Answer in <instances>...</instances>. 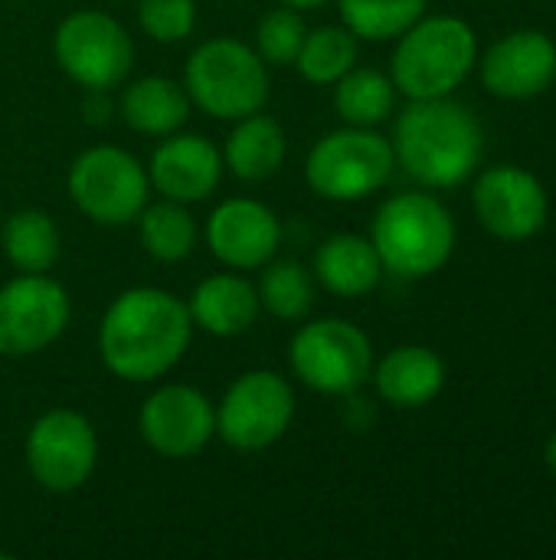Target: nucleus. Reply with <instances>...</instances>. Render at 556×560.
<instances>
[{"instance_id": "9", "label": "nucleus", "mask_w": 556, "mask_h": 560, "mask_svg": "<svg viewBox=\"0 0 556 560\" xmlns=\"http://www.w3.org/2000/svg\"><path fill=\"white\" fill-rule=\"evenodd\" d=\"M52 56L75 85L108 92L128 79L134 43L115 16L102 10H75L52 33Z\"/></svg>"}, {"instance_id": "7", "label": "nucleus", "mask_w": 556, "mask_h": 560, "mask_svg": "<svg viewBox=\"0 0 556 560\" xmlns=\"http://www.w3.org/2000/svg\"><path fill=\"white\" fill-rule=\"evenodd\" d=\"M288 364L305 387L328 397H347L370 381L374 345L344 318H318L295 331Z\"/></svg>"}, {"instance_id": "6", "label": "nucleus", "mask_w": 556, "mask_h": 560, "mask_svg": "<svg viewBox=\"0 0 556 560\" xmlns=\"http://www.w3.org/2000/svg\"><path fill=\"white\" fill-rule=\"evenodd\" d=\"M397 167L393 144L374 128L347 125L324 135L305 161L308 187L334 203H351L377 194Z\"/></svg>"}, {"instance_id": "14", "label": "nucleus", "mask_w": 556, "mask_h": 560, "mask_svg": "<svg viewBox=\"0 0 556 560\" xmlns=\"http://www.w3.org/2000/svg\"><path fill=\"white\" fill-rule=\"evenodd\" d=\"M475 213L482 226L508 243L531 240L544 230L547 223V190L544 184L514 164H498L488 167L478 184H475Z\"/></svg>"}, {"instance_id": "12", "label": "nucleus", "mask_w": 556, "mask_h": 560, "mask_svg": "<svg viewBox=\"0 0 556 560\" xmlns=\"http://www.w3.org/2000/svg\"><path fill=\"white\" fill-rule=\"evenodd\" d=\"M72 305L69 292L46 272H23L0 285V354L29 358L62 338Z\"/></svg>"}, {"instance_id": "30", "label": "nucleus", "mask_w": 556, "mask_h": 560, "mask_svg": "<svg viewBox=\"0 0 556 560\" xmlns=\"http://www.w3.org/2000/svg\"><path fill=\"white\" fill-rule=\"evenodd\" d=\"M138 23L154 43L174 46L193 33L197 3L193 0H138Z\"/></svg>"}, {"instance_id": "2", "label": "nucleus", "mask_w": 556, "mask_h": 560, "mask_svg": "<svg viewBox=\"0 0 556 560\" xmlns=\"http://www.w3.org/2000/svg\"><path fill=\"white\" fill-rule=\"evenodd\" d=\"M393 154L400 167L426 187H456L469 180L482 161L485 135L478 118L442 98H416L393 128Z\"/></svg>"}, {"instance_id": "25", "label": "nucleus", "mask_w": 556, "mask_h": 560, "mask_svg": "<svg viewBox=\"0 0 556 560\" xmlns=\"http://www.w3.org/2000/svg\"><path fill=\"white\" fill-rule=\"evenodd\" d=\"M397 102V85L377 69H351L334 82V108L347 125L374 128L387 121Z\"/></svg>"}, {"instance_id": "18", "label": "nucleus", "mask_w": 556, "mask_h": 560, "mask_svg": "<svg viewBox=\"0 0 556 560\" xmlns=\"http://www.w3.org/2000/svg\"><path fill=\"white\" fill-rule=\"evenodd\" d=\"M187 312L193 318V328L213 338H236L256 325L262 305H259V292L252 282H246L236 272H220V276L203 279L193 289Z\"/></svg>"}, {"instance_id": "20", "label": "nucleus", "mask_w": 556, "mask_h": 560, "mask_svg": "<svg viewBox=\"0 0 556 560\" xmlns=\"http://www.w3.org/2000/svg\"><path fill=\"white\" fill-rule=\"evenodd\" d=\"M311 276L341 299L367 295L380 285L383 262L367 236L357 233H334L315 253Z\"/></svg>"}, {"instance_id": "5", "label": "nucleus", "mask_w": 556, "mask_h": 560, "mask_svg": "<svg viewBox=\"0 0 556 560\" xmlns=\"http://www.w3.org/2000/svg\"><path fill=\"white\" fill-rule=\"evenodd\" d=\"M184 89L190 102L206 115L239 121L265 108L269 66L252 46L233 36H213L190 52L184 69Z\"/></svg>"}, {"instance_id": "26", "label": "nucleus", "mask_w": 556, "mask_h": 560, "mask_svg": "<svg viewBox=\"0 0 556 560\" xmlns=\"http://www.w3.org/2000/svg\"><path fill=\"white\" fill-rule=\"evenodd\" d=\"M295 66L308 82L334 85L344 72H351L357 66V36L347 26L308 30Z\"/></svg>"}, {"instance_id": "4", "label": "nucleus", "mask_w": 556, "mask_h": 560, "mask_svg": "<svg viewBox=\"0 0 556 560\" xmlns=\"http://www.w3.org/2000/svg\"><path fill=\"white\" fill-rule=\"evenodd\" d=\"M478 59L475 30L459 16H419L393 49L390 79L406 98L452 95Z\"/></svg>"}, {"instance_id": "13", "label": "nucleus", "mask_w": 556, "mask_h": 560, "mask_svg": "<svg viewBox=\"0 0 556 560\" xmlns=\"http://www.w3.org/2000/svg\"><path fill=\"white\" fill-rule=\"evenodd\" d=\"M138 430L157 456L193 459L216 433V410L203 390L164 384L141 404Z\"/></svg>"}, {"instance_id": "23", "label": "nucleus", "mask_w": 556, "mask_h": 560, "mask_svg": "<svg viewBox=\"0 0 556 560\" xmlns=\"http://www.w3.org/2000/svg\"><path fill=\"white\" fill-rule=\"evenodd\" d=\"M0 243L13 269L49 272L59 259V230L43 210H16L0 226Z\"/></svg>"}, {"instance_id": "24", "label": "nucleus", "mask_w": 556, "mask_h": 560, "mask_svg": "<svg viewBox=\"0 0 556 560\" xmlns=\"http://www.w3.org/2000/svg\"><path fill=\"white\" fill-rule=\"evenodd\" d=\"M134 223L141 233V246L154 262H180L197 246V223L187 203L164 197L161 203H147Z\"/></svg>"}, {"instance_id": "10", "label": "nucleus", "mask_w": 556, "mask_h": 560, "mask_svg": "<svg viewBox=\"0 0 556 560\" xmlns=\"http://www.w3.org/2000/svg\"><path fill=\"white\" fill-rule=\"evenodd\" d=\"M292 420V384L275 371H249L223 394L216 407V436L239 453H262L288 433Z\"/></svg>"}, {"instance_id": "22", "label": "nucleus", "mask_w": 556, "mask_h": 560, "mask_svg": "<svg viewBox=\"0 0 556 560\" xmlns=\"http://www.w3.org/2000/svg\"><path fill=\"white\" fill-rule=\"evenodd\" d=\"M288 154V141L285 131L275 118L256 112L236 121V128L226 138L223 148V167H229L233 177L246 180V184H259L279 174V167L285 164Z\"/></svg>"}, {"instance_id": "28", "label": "nucleus", "mask_w": 556, "mask_h": 560, "mask_svg": "<svg viewBox=\"0 0 556 560\" xmlns=\"http://www.w3.org/2000/svg\"><path fill=\"white\" fill-rule=\"evenodd\" d=\"M344 26L360 39H397L423 13L426 0H338Z\"/></svg>"}, {"instance_id": "31", "label": "nucleus", "mask_w": 556, "mask_h": 560, "mask_svg": "<svg viewBox=\"0 0 556 560\" xmlns=\"http://www.w3.org/2000/svg\"><path fill=\"white\" fill-rule=\"evenodd\" d=\"M285 7H292V10H318V7H324L328 0H282Z\"/></svg>"}, {"instance_id": "15", "label": "nucleus", "mask_w": 556, "mask_h": 560, "mask_svg": "<svg viewBox=\"0 0 556 560\" xmlns=\"http://www.w3.org/2000/svg\"><path fill=\"white\" fill-rule=\"evenodd\" d=\"M206 246L229 269H262L282 246V223L265 203L233 197L210 213Z\"/></svg>"}, {"instance_id": "1", "label": "nucleus", "mask_w": 556, "mask_h": 560, "mask_svg": "<svg viewBox=\"0 0 556 560\" xmlns=\"http://www.w3.org/2000/svg\"><path fill=\"white\" fill-rule=\"evenodd\" d=\"M193 338L187 302L174 292L138 285L125 289L102 315L98 358L128 384H151L180 364Z\"/></svg>"}, {"instance_id": "19", "label": "nucleus", "mask_w": 556, "mask_h": 560, "mask_svg": "<svg viewBox=\"0 0 556 560\" xmlns=\"http://www.w3.org/2000/svg\"><path fill=\"white\" fill-rule=\"evenodd\" d=\"M377 394L397 410H416L439 397L446 387V364L423 345H400L374 368Z\"/></svg>"}, {"instance_id": "8", "label": "nucleus", "mask_w": 556, "mask_h": 560, "mask_svg": "<svg viewBox=\"0 0 556 560\" xmlns=\"http://www.w3.org/2000/svg\"><path fill=\"white\" fill-rule=\"evenodd\" d=\"M69 197L92 223L128 226L147 207L151 177L147 167L125 148L95 144L72 161Z\"/></svg>"}, {"instance_id": "11", "label": "nucleus", "mask_w": 556, "mask_h": 560, "mask_svg": "<svg viewBox=\"0 0 556 560\" xmlns=\"http://www.w3.org/2000/svg\"><path fill=\"white\" fill-rule=\"evenodd\" d=\"M98 463V436L79 410H49L26 433V469L39 489L69 495L82 489Z\"/></svg>"}, {"instance_id": "17", "label": "nucleus", "mask_w": 556, "mask_h": 560, "mask_svg": "<svg viewBox=\"0 0 556 560\" xmlns=\"http://www.w3.org/2000/svg\"><path fill=\"white\" fill-rule=\"evenodd\" d=\"M151 187L177 203H200L206 200L223 180V154L203 135H167L147 164Z\"/></svg>"}, {"instance_id": "3", "label": "nucleus", "mask_w": 556, "mask_h": 560, "mask_svg": "<svg viewBox=\"0 0 556 560\" xmlns=\"http://www.w3.org/2000/svg\"><path fill=\"white\" fill-rule=\"evenodd\" d=\"M370 243L387 272L426 279L449 262L456 249V220L429 194H397L377 210Z\"/></svg>"}, {"instance_id": "32", "label": "nucleus", "mask_w": 556, "mask_h": 560, "mask_svg": "<svg viewBox=\"0 0 556 560\" xmlns=\"http://www.w3.org/2000/svg\"><path fill=\"white\" fill-rule=\"evenodd\" d=\"M544 459H547V466H551V472L556 476V433L551 436V443H547V453H544Z\"/></svg>"}, {"instance_id": "16", "label": "nucleus", "mask_w": 556, "mask_h": 560, "mask_svg": "<svg viewBox=\"0 0 556 560\" xmlns=\"http://www.w3.org/2000/svg\"><path fill=\"white\" fill-rule=\"evenodd\" d=\"M556 79V43L541 30H518L498 39L482 59V82L492 95L524 102Z\"/></svg>"}, {"instance_id": "29", "label": "nucleus", "mask_w": 556, "mask_h": 560, "mask_svg": "<svg viewBox=\"0 0 556 560\" xmlns=\"http://www.w3.org/2000/svg\"><path fill=\"white\" fill-rule=\"evenodd\" d=\"M305 33H308V26H305L301 13L282 3L279 10H272L259 20L252 49L262 56L265 66H295Z\"/></svg>"}, {"instance_id": "21", "label": "nucleus", "mask_w": 556, "mask_h": 560, "mask_svg": "<svg viewBox=\"0 0 556 560\" xmlns=\"http://www.w3.org/2000/svg\"><path fill=\"white\" fill-rule=\"evenodd\" d=\"M118 108H121L125 125L134 128L138 135L167 138L184 128V121L190 115V95L174 79L141 75L125 85Z\"/></svg>"}, {"instance_id": "27", "label": "nucleus", "mask_w": 556, "mask_h": 560, "mask_svg": "<svg viewBox=\"0 0 556 560\" xmlns=\"http://www.w3.org/2000/svg\"><path fill=\"white\" fill-rule=\"evenodd\" d=\"M256 292H259V305L269 315H275L282 322H298L315 305V276L295 259L265 262V272H262Z\"/></svg>"}]
</instances>
